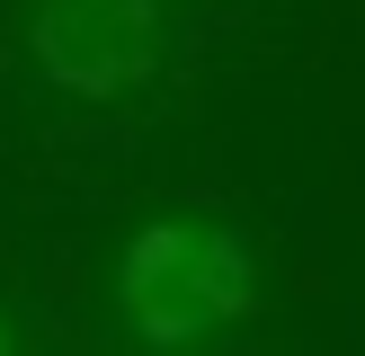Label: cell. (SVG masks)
Segmentation results:
<instances>
[{
    "label": "cell",
    "mask_w": 365,
    "mask_h": 356,
    "mask_svg": "<svg viewBox=\"0 0 365 356\" xmlns=\"http://www.w3.org/2000/svg\"><path fill=\"white\" fill-rule=\"evenodd\" d=\"M0 356H9V330H0Z\"/></svg>",
    "instance_id": "cell-3"
},
{
    "label": "cell",
    "mask_w": 365,
    "mask_h": 356,
    "mask_svg": "<svg viewBox=\"0 0 365 356\" xmlns=\"http://www.w3.org/2000/svg\"><path fill=\"white\" fill-rule=\"evenodd\" d=\"M27 53L63 98H125L160 71V0H27Z\"/></svg>",
    "instance_id": "cell-2"
},
{
    "label": "cell",
    "mask_w": 365,
    "mask_h": 356,
    "mask_svg": "<svg viewBox=\"0 0 365 356\" xmlns=\"http://www.w3.org/2000/svg\"><path fill=\"white\" fill-rule=\"evenodd\" d=\"M259 294V258L232 223H205V214H160L125 241L116 267V303L134 320L143 347H196L223 320L250 312Z\"/></svg>",
    "instance_id": "cell-1"
}]
</instances>
